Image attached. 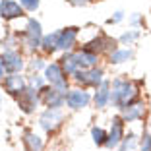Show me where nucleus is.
I'll return each instance as SVG.
<instances>
[{
	"instance_id": "1",
	"label": "nucleus",
	"mask_w": 151,
	"mask_h": 151,
	"mask_svg": "<svg viewBox=\"0 0 151 151\" xmlns=\"http://www.w3.org/2000/svg\"><path fill=\"white\" fill-rule=\"evenodd\" d=\"M138 101V89L134 87L132 81L128 80H122V78H118V80L112 81L111 85V101L114 107L118 109H124L126 105H130V103Z\"/></svg>"
},
{
	"instance_id": "2",
	"label": "nucleus",
	"mask_w": 151,
	"mask_h": 151,
	"mask_svg": "<svg viewBox=\"0 0 151 151\" xmlns=\"http://www.w3.org/2000/svg\"><path fill=\"white\" fill-rule=\"evenodd\" d=\"M45 81L50 83V87L62 91V93L68 91V78L62 72V68H60L58 62H52V64H47L45 66Z\"/></svg>"
},
{
	"instance_id": "3",
	"label": "nucleus",
	"mask_w": 151,
	"mask_h": 151,
	"mask_svg": "<svg viewBox=\"0 0 151 151\" xmlns=\"http://www.w3.org/2000/svg\"><path fill=\"white\" fill-rule=\"evenodd\" d=\"M105 76V72H103V68H87V70H78L74 74V81L76 83H80L81 87H93L97 89L99 85H101V81L105 80L103 78Z\"/></svg>"
},
{
	"instance_id": "4",
	"label": "nucleus",
	"mask_w": 151,
	"mask_h": 151,
	"mask_svg": "<svg viewBox=\"0 0 151 151\" xmlns=\"http://www.w3.org/2000/svg\"><path fill=\"white\" fill-rule=\"evenodd\" d=\"M22 37H23V45L29 50L39 49L41 39H43V27H41V23L35 18H29L27 19V25H25V31L22 33Z\"/></svg>"
},
{
	"instance_id": "5",
	"label": "nucleus",
	"mask_w": 151,
	"mask_h": 151,
	"mask_svg": "<svg viewBox=\"0 0 151 151\" xmlns=\"http://www.w3.org/2000/svg\"><path fill=\"white\" fill-rule=\"evenodd\" d=\"M91 103V93L89 91H85V89H68L66 91V97H64V105H68V109H72V111H81V109H85Z\"/></svg>"
},
{
	"instance_id": "6",
	"label": "nucleus",
	"mask_w": 151,
	"mask_h": 151,
	"mask_svg": "<svg viewBox=\"0 0 151 151\" xmlns=\"http://www.w3.org/2000/svg\"><path fill=\"white\" fill-rule=\"evenodd\" d=\"M64 97H66V93H62V91L50 87V85H43V87L39 89L41 103H43L45 107H49V109H60V107H64Z\"/></svg>"
},
{
	"instance_id": "7",
	"label": "nucleus",
	"mask_w": 151,
	"mask_h": 151,
	"mask_svg": "<svg viewBox=\"0 0 151 151\" xmlns=\"http://www.w3.org/2000/svg\"><path fill=\"white\" fill-rule=\"evenodd\" d=\"M16 99H18L19 109H22L25 114H31V112H35V109L39 107V103H41L39 91H37V89H33L31 85H27V87L23 89V91H22V93H19Z\"/></svg>"
},
{
	"instance_id": "8",
	"label": "nucleus",
	"mask_w": 151,
	"mask_h": 151,
	"mask_svg": "<svg viewBox=\"0 0 151 151\" xmlns=\"http://www.w3.org/2000/svg\"><path fill=\"white\" fill-rule=\"evenodd\" d=\"M0 60H2V66H4V70L8 74H19L23 70V58L14 49H6L2 52V56H0Z\"/></svg>"
},
{
	"instance_id": "9",
	"label": "nucleus",
	"mask_w": 151,
	"mask_h": 151,
	"mask_svg": "<svg viewBox=\"0 0 151 151\" xmlns=\"http://www.w3.org/2000/svg\"><path fill=\"white\" fill-rule=\"evenodd\" d=\"M60 122H62V112H60V109H47V111L39 116V126L47 134H52L54 130L60 126Z\"/></svg>"
},
{
	"instance_id": "10",
	"label": "nucleus",
	"mask_w": 151,
	"mask_h": 151,
	"mask_svg": "<svg viewBox=\"0 0 151 151\" xmlns=\"http://www.w3.org/2000/svg\"><path fill=\"white\" fill-rule=\"evenodd\" d=\"M78 33H80L78 27H64V29H60L56 37V50H64V52L72 50L76 41H78Z\"/></svg>"
},
{
	"instance_id": "11",
	"label": "nucleus",
	"mask_w": 151,
	"mask_h": 151,
	"mask_svg": "<svg viewBox=\"0 0 151 151\" xmlns=\"http://www.w3.org/2000/svg\"><path fill=\"white\" fill-rule=\"evenodd\" d=\"M122 138H124V120L120 118V116H114V118H112V124H111V132L107 134L105 147H109V149L118 147V143H120Z\"/></svg>"
},
{
	"instance_id": "12",
	"label": "nucleus",
	"mask_w": 151,
	"mask_h": 151,
	"mask_svg": "<svg viewBox=\"0 0 151 151\" xmlns=\"http://www.w3.org/2000/svg\"><path fill=\"white\" fill-rule=\"evenodd\" d=\"M23 12L25 10L16 0H0V18L6 19V22H12V19H18L22 16H25Z\"/></svg>"
},
{
	"instance_id": "13",
	"label": "nucleus",
	"mask_w": 151,
	"mask_h": 151,
	"mask_svg": "<svg viewBox=\"0 0 151 151\" xmlns=\"http://www.w3.org/2000/svg\"><path fill=\"white\" fill-rule=\"evenodd\" d=\"M2 85H4V91H6L8 95L18 97L23 89L27 87V81L23 80V76H19V74H8V76H4Z\"/></svg>"
},
{
	"instance_id": "14",
	"label": "nucleus",
	"mask_w": 151,
	"mask_h": 151,
	"mask_svg": "<svg viewBox=\"0 0 151 151\" xmlns=\"http://www.w3.org/2000/svg\"><path fill=\"white\" fill-rule=\"evenodd\" d=\"M120 111H122V116H120V118L124 120V122H136V120L143 118L145 109H143L142 101H134V103H130V105H126L124 109H120Z\"/></svg>"
},
{
	"instance_id": "15",
	"label": "nucleus",
	"mask_w": 151,
	"mask_h": 151,
	"mask_svg": "<svg viewBox=\"0 0 151 151\" xmlns=\"http://www.w3.org/2000/svg\"><path fill=\"white\" fill-rule=\"evenodd\" d=\"M91 99H93V103H95L97 109H105L107 107L109 101H111V81L103 80L101 85L97 87V91H95V95Z\"/></svg>"
},
{
	"instance_id": "16",
	"label": "nucleus",
	"mask_w": 151,
	"mask_h": 151,
	"mask_svg": "<svg viewBox=\"0 0 151 151\" xmlns=\"http://www.w3.org/2000/svg\"><path fill=\"white\" fill-rule=\"evenodd\" d=\"M60 68L66 76H74L76 72L80 70V64H78V58H76V52H64L62 58H60Z\"/></svg>"
},
{
	"instance_id": "17",
	"label": "nucleus",
	"mask_w": 151,
	"mask_h": 151,
	"mask_svg": "<svg viewBox=\"0 0 151 151\" xmlns=\"http://www.w3.org/2000/svg\"><path fill=\"white\" fill-rule=\"evenodd\" d=\"M76 58H78V64L81 66V70H87V68H93V66H97L99 54L91 52V50H85V49H81L80 52H76Z\"/></svg>"
},
{
	"instance_id": "18",
	"label": "nucleus",
	"mask_w": 151,
	"mask_h": 151,
	"mask_svg": "<svg viewBox=\"0 0 151 151\" xmlns=\"http://www.w3.org/2000/svg\"><path fill=\"white\" fill-rule=\"evenodd\" d=\"M22 139H23V145H25L27 151H43V147H45L43 138L37 136L35 132H25Z\"/></svg>"
},
{
	"instance_id": "19",
	"label": "nucleus",
	"mask_w": 151,
	"mask_h": 151,
	"mask_svg": "<svg viewBox=\"0 0 151 151\" xmlns=\"http://www.w3.org/2000/svg\"><path fill=\"white\" fill-rule=\"evenodd\" d=\"M130 58H134V52L130 49H116L111 52L109 62L111 64H124V62H128Z\"/></svg>"
},
{
	"instance_id": "20",
	"label": "nucleus",
	"mask_w": 151,
	"mask_h": 151,
	"mask_svg": "<svg viewBox=\"0 0 151 151\" xmlns=\"http://www.w3.org/2000/svg\"><path fill=\"white\" fill-rule=\"evenodd\" d=\"M56 37H58V31H52V33H49V35H43V39H41V49H43L47 54L56 52Z\"/></svg>"
},
{
	"instance_id": "21",
	"label": "nucleus",
	"mask_w": 151,
	"mask_h": 151,
	"mask_svg": "<svg viewBox=\"0 0 151 151\" xmlns=\"http://www.w3.org/2000/svg\"><path fill=\"white\" fill-rule=\"evenodd\" d=\"M136 147H138V138H136L134 132L124 134V138L120 139V143H118V151H134Z\"/></svg>"
},
{
	"instance_id": "22",
	"label": "nucleus",
	"mask_w": 151,
	"mask_h": 151,
	"mask_svg": "<svg viewBox=\"0 0 151 151\" xmlns=\"http://www.w3.org/2000/svg\"><path fill=\"white\" fill-rule=\"evenodd\" d=\"M91 138H93L95 145H105V142H107V132L103 128H99V126H93V128H91Z\"/></svg>"
},
{
	"instance_id": "23",
	"label": "nucleus",
	"mask_w": 151,
	"mask_h": 151,
	"mask_svg": "<svg viewBox=\"0 0 151 151\" xmlns=\"http://www.w3.org/2000/svg\"><path fill=\"white\" fill-rule=\"evenodd\" d=\"M138 39H139V31H138V29H130V31L122 33L118 41H120L122 45H134Z\"/></svg>"
},
{
	"instance_id": "24",
	"label": "nucleus",
	"mask_w": 151,
	"mask_h": 151,
	"mask_svg": "<svg viewBox=\"0 0 151 151\" xmlns=\"http://www.w3.org/2000/svg\"><path fill=\"white\" fill-rule=\"evenodd\" d=\"M19 4H22V8L27 10V12H35V10L39 8L41 0H19Z\"/></svg>"
},
{
	"instance_id": "25",
	"label": "nucleus",
	"mask_w": 151,
	"mask_h": 151,
	"mask_svg": "<svg viewBox=\"0 0 151 151\" xmlns=\"http://www.w3.org/2000/svg\"><path fill=\"white\" fill-rule=\"evenodd\" d=\"M29 85H31L33 89H37V91H39L43 85H47V81H45V78H41V76H37V74H33L31 78H29Z\"/></svg>"
},
{
	"instance_id": "26",
	"label": "nucleus",
	"mask_w": 151,
	"mask_h": 151,
	"mask_svg": "<svg viewBox=\"0 0 151 151\" xmlns=\"http://www.w3.org/2000/svg\"><path fill=\"white\" fill-rule=\"evenodd\" d=\"M139 149H142V151H151V132L143 134L142 143H139Z\"/></svg>"
},
{
	"instance_id": "27",
	"label": "nucleus",
	"mask_w": 151,
	"mask_h": 151,
	"mask_svg": "<svg viewBox=\"0 0 151 151\" xmlns=\"http://www.w3.org/2000/svg\"><path fill=\"white\" fill-rule=\"evenodd\" d=\"M29 66H31L33 70L37 72V70H45V66H47V64H45V60H43V58H33Z\"/></svg>"
},
{
	"instance_id": "28",
	"label": "nucleus",
	"mask_w": 151,
	"mask_h": 151,
	"mask_svg": "<svg viewBox=\"0 0 151 151\" xmlns=\"http://www.w3.org/2000/svg\"><path fill=\"white\" fill-rule=\"evenodd\" d=\"M122 19H124V12H114V16H112L111 19H109V23H118V22H122Z\"/></svg>"
},
{
	"instance_id": "29",
	"label": "nucleus",
	"mask_w": 151,
	"mask_h": 151,
	"mask_svg": "<svg viewBox=\"0 0 151 151\" xmlns=\"http://www.w3.org/2000/svg\"><path fill=\"white\" fill-rule=\"evenodd\" d=\"M139 22H142V16H139V14H134L132 18H130V25H139Z\"/></svg>"
},
{
	"instance_id": "30",
	"label": "nucleus",
	"mask_w": 151,
	"mask_h": 151,
	"mask_svg": "<svg viewBox=\"0 0 151 151\" xmlns=\"http://www.w3.org/2000/svg\"><path fill=\"white\" fill-rule=\"evenodd\" d=\"M89 2H93V0H70L72 6H85V4H89Z\"/></svg>"
},
{
	"instance_id": "31",
	"label": "nucleus",
	"mask_w": 151,
	"mask_h": 151,
	"mask_svg": "<svg viewBox=\"0 0 151 151\" xmlns=\"http://www.w3.org/2000/svg\"><path fill=\"white\" fill-rule=\"evenodd\" d=\"M4 74H6V70H4V66H2V60H0V81L4 80Z\"/></svg>"
}]
</instances>
